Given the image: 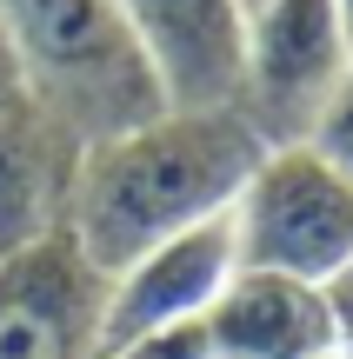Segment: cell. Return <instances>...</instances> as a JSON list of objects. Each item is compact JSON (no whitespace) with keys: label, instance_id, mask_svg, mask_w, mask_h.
Here are the masks:
<instances>
[{"label":"cell","instance_id":"obj_1","mask_svg":"<svg viewBox=\"0 0 353 359\" xmlns=\"http://www.w3.org/2000/svg\"><path fill=\"white\" fill-rule=\"evenodd\" d=\"M260 154L240 114H154L74 154L60 226L114 280L140 253L227 219Z\"/></svg>","mask_w":353,"mask_h":359},{"label":"cell","instance_id":"obj_2","mask_svg":"<svg viewBox=\"0 0 353 359\" xmlns=\"http://www.w3.org/2000/svg\"><path fill=\"white\" fill-rule=\"evenodd\" d=\"M0 47L20 100L74 147L167 114L120 0H0Z\"/></svg>","mask_w":353,"mask_h":359},{"label":"cell","instance_id":"obj_3","mask_svg":"<svg viewBox=\"0 0 353 359\" xmlns=\"http://www.w3.org/2000/svg\"><path fill=\"white\" fill-rule=\"evenodd\" d=\"M227 226L247 273L333 286L353 266V180L333 173L314 147H267Z\"/></svg>","mask_w":353,"mask_h":359},{"label":"cell","instance_id":"obj_4","mask_svg":"<svg viewBox=\"0 0 353 359\" xmlns=\"http://www.w3.org/2000/svg\"><path fill=\"white\" fill-rule=\"evenodd\" d=\"M353 67V40L333 0H260L247 20V74L234 114L260 147H300Z\"/></svg>","mask_w":353,"mask_h":359},{"label":"cell","instance_id":"obj_5","mask_svg":"<svg viewBox=\"0 0 353 359\" xmlns=\"http://www.w3.org/2000/svg\"><path fill=\"white\" fill-rule=\"evenodd\" d=\"M107 346V273L47 226L0 246V359H100Z\"/></svg>","mask_w":353,"mask_h":359},{"label":"cell","instance_id":"obj_6","mask_svg":"<svg viewBox=\"0 0 353 359\" xmlns=\"http://www.w3.org/2000/svg\"><path fill=\"white\" fill-rule=\"evenodd\" d=\"M167 114H234L247 74V0H120Z\"/></svg>","mask_w":353,"mask_h":359},{"label":"cell","instance_id":"obj_7","mask_svg":"<svg viewBox=\"0 0 353 359\" xmlns=\"http://www.w3.org/2000/svg\"><path fill=\"white\" fill-rule=\"evenodd\" d=\"M234 273H240V259H234V226L227 219H207V226L140 253L127 273L107 280V346H100V359L114 346H127V339H140V333L207 320Z\"/></svg>","mask_w":353,"mask_h":359},{"label":"cell","instance_id":"obj_8","mask_svg":"<svg viewBox=\"0 0 353 359\" xmlns=\"http://www.w3.org/2000/svg\"><path fill=\"white\" fill-rule=\"evenodd\" d=\"M207 339H213V359H320V353H340L327 286L280 280V273H247V266L213 299Z\"/></svg>","mask_w":353,"mask_h":359},{"label":"cell","instance_id":"obj_9","mask_svg":"<svg viewBox=\"0 0 353 359\" xmlns=\"http://www.w3.org/2000/svg\"><path fill=\"white\" fill-rule=\"evenodd\" d=\"M80 147L67 133H53L34 107L20 100V87L0 93V246H20L34 233L60 226L67 173H74Z\"/></svg>","mask_w":353,"mask_h":359},{"label":"cell","instance_id":"obj_10","mask_svg":"<svg viewBox=\"0 0 353 359\" xmlns=\"http://www.w3.org/2000/svg\"><path fill=\"white\" fill-rule=\"evenodd\" d=\"M300 147H314V154L327 160L333 173H347V180H353V67H347V80L333 87L327 114L314 120V133H307Z\"/></svg>","mask_w":353,"mask_h":359},{"label":"cell","instance_id":"obj_11","mask_svg":"<svg viewBox=\"0 0 353 359\" xmlns=\"http://www.w3.org/2000/svg\"><path fill=\"white\" fill-rule=\"evenodd\" d=\"M107 359H213V339H207V320H180V326H160V333L114 346Z\"/></svg>","mask_w":353,"mask_h":359},{"label":"cell","instance_id":"obj_12","mask_svg":"<svg viewBox=\"0 0 353 359\" xmlns=\"http://www.w3.org/2000/svg\"><path fill=\"white\" fill-rule=\"evenodd\" d=\"M327 306H333V326H340V346L353 339V266L327 286Z\"/></svg>","mask_w":353,"mask_h":359},{"label":"cell","instance_id":"obj_13","mask_svg":"<svg viewBox=\"0 0 353 359\" xmlns=\"http://www.w3.org/2000/svg\"><path fill=\"white\" fill-rule=\"evenodd\" d=\"M333 7H340V20H347V40H353V0H333Z\"/></svg>","mask_w":353,"mask_h":359},{"label":"cell","instance_id":"obj_14","mask_svg":"<svg viewBox=\"0 0 353 359\" xmlns=\"http://www.w3.org/2000/svg\"><path fill=\"white\" fill-rule=\"evenodd\" d=\"M13 87V74H7V47H0V93H7Z\"/></svg>","mask_w":353,"mask_h":359},{"label":"cell","instance_id":"obj_15","mask_svg":"<svg viewBox=\"0 0 353 359\" xmlns=\"http://www.w3.org/2000/svg\"><path fill=\"white\" fill-rule=\"evenodd\" d=\"M320 359H347V353H320Z\"/></svg>","mask_w":353,"mask_h":359},{"label":"cell","instance_id":"obj_16","mask_svg":"<svg viewBox=\"0 0 353 359\" xmlns=\"http://www.w3.org/2000/svg\"><path fill=\"white\" fill-rule=\"evenodd\" d=\"M340 353H347V359H353V339H347V346H340Z\"/></svg>","mask_w":353,"mask_h":359},{"label":"cell","instance_id":"obj_17","mask_svg":"<svg viewBox=\"0 0 353 359\" xmlns=\"http://www.w3.org/2000/svg\"><path fill=\"white\" fill-rule=\"evenodd\" d=\"M253 7H260V0H247V13H253Z\"/></svg>","mask_w":353,"mask_h":359}]
</instances>
